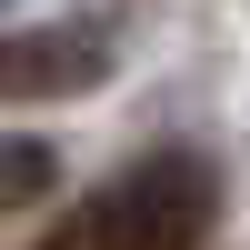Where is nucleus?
<instances>
[{"label":"nucleus","mask_w":250,"mask_h":250,"mask_svg":"<svg viewBox=\"0 0 250 250\" xmlns=\"http://www.w3.org/2000/svg\"><path fill=\"white\" fill-rule=\"evenodd\" d=\"M220 220V170L200 150H150L90 200L80 250H200Z\"/></svg>","instance_id":"f257e3e1"},{"label":"nucleus","mask_w":250,"mask_h":250,"mask_svg":"<svg viewBox=\"0 0 250 250\" xmlns=\"http://www.w3.org/2000/svg\"><path fill=\"white\" fill-rule=\"evenodd\" d=\"M110 80V30L90 20H40V30L0 40V110L10 100H80Z\"/></svg>","instance_id":"f03ea898"},{"label":"nucleus","mask_w":250,"mask_h":250,"mask_svg":"<svg viewBox=\"0 0 250 250\" xmlns=\"http://www.w3.org/2000/svg\"><path fill=\"white\" fill-rule=\"evenodd\" d=\"M60 180V160H50V140H0V210H30L40 190Z\"/></svg>","instance_id":"7ed1b4c3"}]
</instances>
